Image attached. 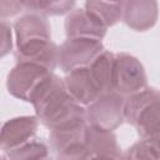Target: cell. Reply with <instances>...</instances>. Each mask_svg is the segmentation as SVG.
I'll return each instance as SVG.
<instances>
[{"label":"cell","instance_id":"30bf717a","mask_svg":"<svg viewBox=\"0 0 160 160\" xmlns=\"http://www.w3.org/2000/svg\"><path fill=\"white\" fill-rule=\"evenodd\" d=\"M64 82L69 94L84 106H88L104 94L89 66L71 70L64 78Z\"/></svg>","mask_w":160,"mask_h":160},{"label":"cell","instance_id":"ac0fdd59","mask_svg":"<svg viewBox=\"0 0 160 160\" xmlns=\"http://www.w3.org/2000/svg\"><path fill=\"white\" fill-rule=\"evenodd\" d=\"M76 0H38L36 12L41 15H50V16H58L69 14Z\"/></svg>","mask_w":160,"mask_h":160},{"label":"cell","instance_id":"6da1fadb","mask_svg":"<svg viewBox=\"0 0 160 160\" xmlns=\"http://www.w3.org/2000/svg\"><path fill=\"white\" fill-rule=\"evenodd\" d=\"M15 59L32 62L54 71L59 65V46L51 41V28L45 15L29 12L14 25Z\"/></svg>","mask_w":160,"mask_h":160},{"label":"cell","instance_id":"277c9868","mask_svg":"<svg viewBox=\"0 0 160 160\" xmlns=\"http://www.w3.org/2000/svg\"><path fill=\"white\" fill-rule=\"evenodd\" d=\"M88 122H76L50 130V149L56 159L80 160L90 159L86 146Z\"/></svg>","mask_w":160,"mask_h":160},{"label":"cell","instance_id":"44dd1931","mask_svg":"<svg viewBox=\"0 0 160 160\" xmlns=\"http://www.w3.org/2000/svg\"><path fill=\"white\" fill-rule=\"evenodd\" d=\"M159 136H160V134H159Z\"/></svg>","mask_w":160,"mask_h":160},{"label":"cell","instance_id":"7a4b0ae2","mask_svg":"<svg viewBox=\"0 0 160 160\" xmlns=\"http://www.w3.org/2000/svg\"><path fill=\"white\" fill-rule=\"evenodd\" d=\"M30 102L40 122L50 130L86 121V106L69 94L64 79L54 72L40 85Z\"/></svg>","mask_w":160,"mask_h":160},{"label":"cell","instance_id":"9a60e30c","mask_svg":"<svg viewBox=\"0 0 160 160\" xmlns=\"http://www.w3.org/2000/svg\"><path fill=\"white\" fill-rule=\"evenodd\" d=\"M114 64L115 54L104 50L92 64L89 65L104 94L114 91Z\"/></svg>","mask_w":160,"mask_h":160},{"label":"cell","instance_id":"3957f363","mask_svg":"<svg viewBox=\"0 0 160 160\" xmlns=\"http://www.w3.org/2000/svg\"><path fill=\"white\" fill-rule=\"evenodd\" d=\"M125 121L136 130L140 138L160 134V91L146 86L126 96Z\"/></svg>","mask_w":160,"mask_h":160},{"label":"cell","instance_id":"5b68a950","mask_svg":"<svg viewBox=\"0 0 160 160\" xmlns=\"http://www.w3.org/2000/svg\"><path fill=\"white\" fill-rule=\"evenodd\" d=\"M126 96L111 91L100 95L86 106V122L91 126L115 130L125 121Z\"/></svg>","mask_w":160,"mask_h":160},{"label":"cell","instance_id":"8fae6325","mask_svg":"<svg viewBox=\"0 0 160 160\" xmlns=\"http://www.w3.org/2000/svg\"><path fill=\"white\" fill-rule=\"evenodd\" d=\"M159 16L158 0H122L121 20L132 30L151 29Z\"/></svg>","mask_w":160,"mask_h":160},{"label":"cell","instance_id":"7c38bea8","mask_svg":"<svg viewBox=\"0 0 160 160\" xmlns=\"http://www.w3.org/2000/svg\"><path fill=\"white\" fill-rule=\"evenodd\" d=\"M64 28L68 38H84L95 40H102L108 29L85 9L71 10L65 18Z\"/></svg>","mask_w":160,"mask_h":160},{"label":"cell","instance_id":"ba28073f","mask_svg":"<svg viewBox=\"0 0 160 160\" xmlns=\"http://www.w3.org/2000/svg\"><path fill=\"white\" fill-rule=\"evenodd\" d=\"M146 72L140 60L130 54H115L114 91L129 96L146 88Z\"/></svg>","mask_w":160,"mask_h":160},{"label":"cell","instance_id":"4fadbf2b","mask_svg":"<svg viewBox=\"0 0 160 160\" xmlns=\"http://www.w3.org/2000/svg\"><path fill=\"white\" fill-rule=\"evenodd\" d=\"M86 146L89 150L90 159H94V158H106V159L122 158L121 149L118 142L116 135L111 130L95 128V126H91L88 124Z\"/></svg>","mask_w":160,"mask_h":160},{"label":"cell","instance_id":"8992f818","mask_svg":"<svg viewBox=\"0 0 160 160\" xmlns=\"http://www.w3.org/2000/svg\"><path fill=\"white\" fill-rule=\"evenodd\" d=\"M49 69L32 62H16L8 74L6 88L9 94L24 101H31L40 85L51 75Z\"/></svg>","mask_w":160,"mask_h":160},{"label":"cell","instance_id":"52a82bcc","mask_svg":"<svg viewBox=\"0 0 160 160\" xmlns=\"http://www.w3.org/2000/svg\"><path fill=\"white\" fill-rule=\"evenodd\" d=\"M104 50L101 40L68 38L59 46V66L66 74L74 69L89 66Z\"/></svg>","mask_w":160,"mask_h":160},{"label":"cell","instance_id":"d6986e66","mask_svg":"<svg viewBox=\"0 0 160 160\" xmlns=\"http://www.w3.org/2000/svg\"><path fill=\"white\" fill-rule=\"evenodd\" d=\"M0 14L2 19L12 18L24 10L21 0H0Z\"/></svg>","mask_w":160,"mask_h":160},{"label":"cell","instance_id":"2e32d148","mask_svg":"<svg viewBox=\"0 0 160 160\" xmlns=\"http://www.w3.org/2000/svg\"><path fill=\"white\" fill-rule=\"evenodd\" d=\"M125 159H160V136L141 138L122 155Z\"/></svg>","mask_w":160,"mask_h":160},{"label":"cell","instance_id":"9c48e42d","mask_svg":"<svg viewBox=\"0 0 160 160\" xmlns=\"http://www.w3.org/2000/svg\"><path fill=\"white\" fill-rule=\"evenodd\" d=\"M38 116H16L4 122L0 132V149L9 151L32 140L39 126Z\"/></svg>","mask_w":160,"mask_h":160},{"label":"cell","instance_id":"5bb4252c","mask_svg":"<svg viewBox=\"0 0 160 160\" xmlns=\"http://www.w3.org/2000/svg\"><path fill=\"white\" fill-rule=\"evenodd\" d=\"M104 26L115 25L122 16V0H85V8Z\"/></svg>","mask_w":160,"mask_h":160},{"label":"cell","instance_id":"ffe728a7","mask_svg":"<svg viewBox=\"0 0 160 160\" xmlns=\"http://www.w3.org/2000/svg\"><path fill=\"white\" fill-rule=\"evenodd\" d=\"M12 50V32L11 26L2 19L1 21V56L8 55Z\"/></svg>","mask_w":160,"mask_h":160},{"label":"cell","instance_id":"e0dca14e","mask_svg":"<svg viewBox=\"0 0 160 160\" xmlns=\"http://www.w3.org/2000/svg\"><path fill=\"white\" fill-rule=\"evenodd\" d=\"M2 159H46L49 158V148L45 142L38 140H30L24 145L2 152Z\"/></svg>","mask_w":160,"mask_h":160}]
</instances>
